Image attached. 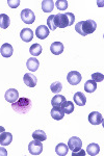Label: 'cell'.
Instances as JSON below:
<instances>
[{
  "label": "cell",
  "instance_id": "obj_1",
  "mask_svg": "<svg viewBox=\"0 0 104 156\" xmlns=\"http://www.w3.org/2000/svg\"><path fill=\"white\" fill-rule=\"evenodd\" d=\"M75 22V15L73 12H58L54 15V25L56 28H66Z\"/></svg>",
  "mask_w": 104,
  "mask_h": 156
},
{
  "label": "cell",
  "instance_id": "obj_2",
  "mask_svg": "<svg viewBox=\"0 0 104 156\" xmlns=\"http://www.w3.org/2000/svg\"><path fill=\"white\" fill-rule=\"evenodd\" d=\"M97 28V23L94 20H85V21H80L75 25V30L80 34V36H88L93 34Z\"/></svg>",
  "mask_w": 104,
  "mask_h": 156
},
{
  "label": "cell",
  "instance_id": "obj_3",
  "mask_svg": "<svg viewBox=\"0 0 104 156\" xmlns=\"http://www.w3.org/2000/svg\"><path fill=\"white\" fill-rule=\"evenodd\" d=\"M32 107V101L29 98H19L16 102L12 103V108L20 115L27 114Z\"/></svg>",
  "mask_w": 104,
  "mask_h": 156
},
{
  "label": "cell",
  "instance_id": "obj_4",
  "mask_svg": "<svg viewBox=\"0 0 104 156\" xmlns=\"http://www.w3.org/2000/svg\"><path fill=\"white\" fill-rule=\"evenodd\" d=\"M20 17H21L22 21L26 24H32L35 21L34 12L29 9H24L20 14Z\"/></svg>",
  "mask_w": 104,
  "mask_h": 156
},
{
  "label": "cell",
  "instance_id": "obj_5",
  "mask_svg": "<svg viewBox=\"0 0 104 156\" xmlns=\"http://www.w3.org/2000/svg\"><path fill=\"white\" fill-rule=\"evenodd\" d=\"M28 151L31 155H40L43 152V145L40 140H32L28 145Z\"/></svg>",
  "mask_w": 104,
  "mask_h": 156
},
{
  "label": "cell",
  "instance_id": "obj_6",
  "mask_svg": "<svg viewBox=\"0 0 104 156\" xmlns=\"http://www.w3.org/2000/svg\"><path fill=\"white\" fill-rule=\"evenodd\" d=\"M81 79H82V76L77 71H71L67 75V80L71 85H78L81 82Z\"/></svg>",
  "mask_w": 104,
  "mask_h": 156
},
{
  "label": "cell",
  "instance_id": "obj_7",
  "mask_svg": "<svg viewBox=\"0 0 104 156\" xmlns=\"http://www.w3.org/2000/svg\"><path fill=\"white\" fill-rule=\"evenodd\" d=\"M81 147H82V140H81L79 137L72 136L68 140V148H69L70 150H72L73 152L80 150Z\"/></svg>",
  "mask_w": 104,
  "mask_h": 156
},
{
  "label": "cell",
  "instance_id": "obj_8",
  "mask_svg": "<svg viewBox=\"0 0 104 156\" xmlns=\"http://www.w3.org/2000/svg\"><path fill=\"white\" fill-rule=\"evenodd\" d=\"M4 98L9 103H14L19 99V93L16 89H9L5 92Z\"/></svg>",
  "mask_w": 104,
  "mask_h": 156
},
{
  "label": "cell",
  "instance_id": "obj_9",
  "mask_svg": "<svg viewBox=\"0 0 104 156\" xmlns=\"http://www.w3.org/2000/svg\"><path fill=\"white\" fill-rule=\"evenodd\" d=\"M49 28L45 25H40L39 27H37L35 29V37H39L40 40H45L49 36Z\"/></svg>",
  "mask_w": 104,
  "mask_h": 156
},
{
  "label": "cell",
  "instance_id": "obj_10",
  "mask_svg": "<svg viewBox=\"0 0 104 156\" xmlns=\"http://www.w3.org/2000/svg\"><path fill=\"white\" fill-rule=\"evenodd\" d=\"M20 37L25 43H29L34 39V31L30 28H23L20 32Z\"/></svg>",
  "mask_w": 104,
  "mask_h": 156
},
{
  "label": "cell",
  "instance_id": "obj_11",
  "mask_svg": "<svg viewBox=\"0 0 104 156\" xmlns=\"http://www.w3.org/2000/svg\"><path fill=\"white\" fill-rule=\"evenodd\" d=\"M23 81L27 87H34L38 83V78L34 74H31V73H26L23 77Z\"/></svg>",
  "mask_w": 104,
  "mask_h": 156
},
{
  "label": "cell",
  "instance_id": "obj_12",
  "mask_svg": "<svg viewBox=\"0 0 104 156\" xmlns=\"http://www.w3.org/2000/svg\"><path fill=\"white\" fill-rule=\"evenodd\" d=\"M102 115L98 112H92L88 115V122L92 125H99L102 123Z\"/></svg>",
  "mask_w": 104,
  "mask_h": 156
},
{
  "label": "cell",
  "instance_id": "obj_13",
  "mask_svg": "<svg viewBox=\"0 0 104 156\" xmlns=\"http://www.w3.org/2000/svg\"><path fill=\"white\" fill-rule=\"evenodd\" d=\"M0 53H1V55L3 57L9 58V57H11L13 53H14V48H13V46L11 44L5 43V44L2 45L1 48H0Z\"/></svg>",
  "mask_w": 104,
  "mask_h": 156
},
{
  "label": "cell",
  "instance_id": "obj_14",
  "mask_svg": "<svg viewBox=\"0 0 104 156\" xmlns=\"http://www.w3.org/2000/svg\"><path fill=\"white\" fill-rule=\"evenodd\" d=\"M26 67L29 71L35 72V71H38V69H39L40 62L35 57H30V58L27 59V62H26Z\"/></svg>",
  "mask_w": 104,
  "mask_h": 156
},
{
  "label": "cell",
  "instance_id": "obj_15",
  "mask_svg": "<svg viewBox=\"0 0 104 156\" xmlns=\"http://www.w3.org/2000/svg\"><path fill=\"white\" fill-rule=\"evenodd\" d=\"M50 51L54 55H59L64 52V45L60 42H54L50 46Z\"/></svg>",
  "mask_w": 104,
  "mask_h": 156
},
{
  "label": "cell",
  "instance_id": "obj_16",
  "mask_svg": "<svg viewBox=\"0 0 104 156\" xmlns=\"http://www.w3.org/2000/svg\"><path fill=\"white\" fill-rule=\"evenodd\" d=\"M12 142H13V135H12V133L4 131L1 135H0V145H2V146H9V145L12 144Z\"/></svg>",
  "mask_w": 104,
  "mask_h": 156
},
{
  "label": "cell",
  "instance_id": "obj_17",
  "mask_svg": "<svg viewBox=\"0 0 104 156\" xmlns=\"http://www.w3.org/2000/svg\"><path fill=\"white\" fill-rule=\"evenodd\" d=\"M50 115H51V117L53 119L56 121L63 120L65 117V112H63L60 107H53L51 109V112H50Z\"/></svg>",
  "mask_w": 104,
  "mask_h": 156
},
{
  "label": "cell",
  "instance_id": "obj_18",
  "mask_svg": "<svg viewBox=\"0 0 104 156\" xmlns=\"http://www.w3.org/2000/svg\"><path fill=\"white\" fill-rule=\"evenodd\" d=\"M73 99H74L75 104H77L78 106H84L85 103H87V98H85V96L81 92L75 93Z\"/></svg>",
  "mask_w": 104,
  "mask_h": 156
},
{
  "label": "cell",
  "instance_id": "obj_19",
  "mask_svg": "<svg viewBox=\"0 0 104 156\" xmlns=\"http://www.w3.org/2000/svg\"><path fill=\"white\" fill-rule=\"evenodd\" d=\"M55 153H56V155L58 156H66L69 153V148H68V146L64 144V143H60V144H58L56 147H55Z\"/></svg>",
  "mask_w": 104,
  "mask_h": 156
},
{
  "label": "cell",
  "instance_id": "obj_20",
  "mask_svg": "<svg viewBox=\"0 0 104 156\" xmlns=\"http://www.w3.org/2000/svg\"><path fill=\"white\" fill-rule=\"evenodd\" d=\"M60 108H62V110L65 112V114L70 115V114H72V112H74V103L71 102V101H67V100H66V101L62 104Z\"/></svg>",
  "mask_w": 104,
  "mask_h": 156
},
{
  "label": "cell",
  "instance_id": "obj_21",
  "mask_svg": "<svg viewBox=\"0 0 104 156\" xmlns=\"http://www.w3.org/2000/svg\"><path fill=\"white\" fill-rule=\"evenodd\" d=\"M65 101H66L65 96H63V95H55L51 99V104L53 107H60Z\"/></svg>",
  "mask_w": 104,
  "mask_h": 156
},
{
  "label": "cell",
  "instance_id": "obj_22",
  "mask_svg": "<svg viewBox=\"0 0 104 156\" xmlns=\"http://www.w3.org/2000/svg\"><path fill=\"white\" fill-rule=\"evenodd\" d=\"M99 152H100V147H99V145L95 144V143H92V144H90L88 146L87 153L88 155L95 156V155H98Z\"/></svg>",
  "mask_w": 104,
  "mask_h": 156
},
{
  "label": "cell",
  "instance_id": "obj_23",
  "mask_svg": "<svg viewBox=\"0 0 104 156\" xmlns=\"http://www.w3.org/2000/svg\"><path fill=\"white\" fill-rule=\"evenodd\" d=\"M54 9V2L52 0H44L42 1V11L44 12H50Z\"/></svg>",
  "mask_w": 104,
  "mask_h": 156
},
{
  "label": "cell",
  "instance_id": "obj_24",
  "mask_svg": "<svg viewBox=\"0 0 104 156\" xmlns=\"http://www.w3.org/2000/svg\"><path fill=\"white\" fill-rule=\"evenodd\" d=\"M96 90H97V82H95L94 80L90 79V80H88V81L84 83V90L87 93H90V94H92V93L95 92Z\"/></svg>",
  "mask_w": 104,
  "mask_h": 156
},
{
  "label": "cell",
  "instance_id": "obj_25",
  "mask_svg": "<svg viewBox=\"0 0 104 156\" xmlns=\"http://www.w3.org/2000/svg\"><path fill=\"white\" fill-rule=\"evenodd\" d=\"M11 24V20L9 17L6 14H1L0 15V28L2 29H6L7 27Z\"/></svg>",
  "mask_w": 104,
  "mask_h": 156
},
{
  "label": "cell",
  "instance_id": "obj_26",
  "mask_svg": "<svg viewBox=\"0 0 104 156\" xmlns=\"http://www.w3.org/2000/svg\"><path fill=\"white\" fill-rule=\"evenodd\" d=\"M29 53L32 55V56H39V55L42 53V46L40 44H34L31 45V47L29 48Z\"/></svg>",
  "mask_w": 104,
  "mask_h": 156
},
{
  "label": "cell",
  "instance_id": "obj_27",
  "mask_svg": "<svg viewBox=\"0 0 104 156\" xmlns=\"http://www.w3.org/2000/svg\"><path fill=\"white\" fill-rule=\"evenodd\" d=\"M32 137L37 140H40V142H44V140H47V135L43 130H35V131L32 133Z\"/></svg>",
  "mask_w": 104,
  "mask_h": 156
},
{
  "label": "cell",
  "instance_id": "obj_28",
  "mask_svg": "<svg viewBox=\"0 0 104 156\" xmlns=\"http://www.w3.org/2000/svg\"><path fill=\"white\" fill-rule=\"evenodd\" d=\"M50 90H51V92L54 93V94H59V93L62 92V90H63L62 82H59V81L53 82V83L51 84V87H50Z\"/></svg>",
  "mask_w": 104,
  "mask_h": 156
},
{
  "label": "cell",
  "instance_id": "obj_29",
  "mask_svg": "<svg viewBox=\"0 0 104 156\" xmlns=\"http://www.w3.org/2000/svg\"><path fill=\"white\" fill-rule=\"evenodd\" d=\"M54 4L56 5L58 11H66L68 7V1L67 0H57L54 2Z\"/></svg>",
  "mask_w": 104,
  "mask_h": 156
},
{
  "label": "cell",
  "instance_id": "obj_30",
  "mask_svg": "<svg viewBox=\"0 0 104 156\" xmlns=\"http://www.w3.org/2000/svg\"><path fill=\"white\" fill-rule=\"evenodd\" d=\"M47 27L49 28V30H55V29H56V27H55V25H54V15H51L50 17H48Z\"/></svg>",
  "mask_w": 104,
  "mask_h": 156
},
{
  "label": "cell",
  "instance_id": "obj_31",
  "mask_svg": "<svg viewBox=\"0 0 104 156\" xmlns=\"http://www.w3.org/2000/svg\"><path fill=\"white\" fill-rule=\"evenodd\" d=\"M92 80H94L95 82H101L104 80V76L103 74H100V73H93Z\"/></svg>",
  "mask_w": 104,
  "mask_h": 156
},
{
  "label": "cell",
  "instance_id": "obj_32",
  "mask_svg": "<svg viewBox=\"0 0 104 156\" xmlns=\"http://www.w3.org/2000/svg\"><path fill=\"white\" fill-rule=\"evenodd\" d=\"M7 4L12 9H17L20 5V0H7Z\"/></svg>",
  "mask_w": 104,
  "mask_h": 156
},
{
  "label": "cell",
  "instance_id": "obj_33",
  "mask_svg": "<svg viewBox=\"0 0 104 156\" xmlns=\"http://www.w3.org/2000/svg\"><path fill=\"white\" fill-rule=\"evenodd\" d=\"M85 154H87V152H85L84 150L80 149L78 151H75V152L72 153V156H84Z\"/></svg>",
  "mask_w": 104,
  "mask_h": 156
},
{
  "label": "cell",
  "instance_id": "obj_34",
  "mask_svg": "<svg viewBox=\"0 0 104 156\" xmlns=\"http://www.w3.org/2000/svg\"><path fill=\"white\" fill-rule=\"evenodd\" d=\"M0 156H7V151L4 148H0Z\"/></svg>",
  "mask_w": 104,
  "mask_h": 156
},
{
  "label": "cell",
  "instance_id": "obj_35",
  "mask_svg": "<svg viewBox=\"0 0 104 156\" xmlns=\"http://www.w3.org/2000/svg\"><path fill=\"white\" fill-rule=\"evenodd\" d=\"M4 131H5V128L2 127V126H0V135H1Z\"/></svg>",
  "mask_w": 104,
  "mask_h": 156
}]
</instances>
